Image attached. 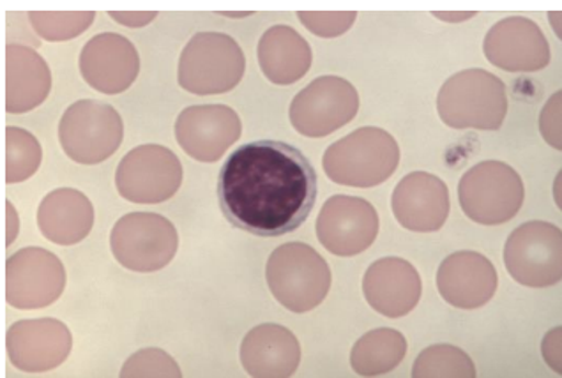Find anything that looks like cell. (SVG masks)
I'll list each match as a JSON object with an SVG mask.
<instances>
[{
	"label": "cell",
	"mask_w": 562,
	"mask_h": 378,
	"mask_svg": "<svg viewBox=\"0 0 562 378\" xmlns=\"http://www.w3.org/2000/svg\"><path fill=\"white\" fill-rule=\"evenodd\" d=\"M317 192L313 164L285 141L246 144L228 156L220 172L223 216L257 238H280L297 230L312 213Z\"/></svg>",
	"instance_id": "6da1fadb"
},
{
	"label": "cell",
	"mask_w": 562,
	"mask_h": 378,
	"mask_svg": "<svg viewBox=\"0 0 562 378\" xmlns=\"http://www.w3.org/2000/svg\"><path fill=\"white\" fill-rule=\"evenodd\" d=\"M437 110L449 128L497 131L508 114L506 85L485 69H465L446 80Z\"/></svg>",
	"instance_id": "7a4b0ae2"
},
{
	"label": "cell",
	"mask_w": 562,
	"mask_h": 378,
	"mask_svg": "<svg viewBox=\"0 0 562 378\" xmlns=\"http://www.w3.org/2000/svg\"><path fill=\"white\" fill-rule=\"evenodd\" d=\"M323 163L333 183L350 187L379 186L398 169V141L384 129L359 128L327 147Z\"/></svg>",
	"instance_id": "3957f363"
},
{
	"label": "cell",
	"mask_w": 562,
	"mask_h": 378,
	"mask_svg": "<svg viewBox=\"0 0 562 378\" xmlns=\"http://www.w3.org/2000/svg\"><path fill=\"white\" fill-rule=\"evenodd\" d=\"M272 296L292 313H308L323 305L331 288V270L317 250L304 242L277 248L266 265Z\"/></svg>",
	"instance_id": "277c9868"
},
{
	"label": "cell",
	"mask_w": 562,
	"mask_h": 378,
	"mask_svg": "<svg viewBox=\"0 0 562 378\" xmlns=\"http://www.w3.org/2000/svg\"><path fill=\"white\" fill-rule=\"evenodd\" d=\"M245 51L234 37L200 33L191 37L179 59V85L196 96L225 94L245 77Z\"/></svg>",
	"instance_id": "5b68a950"
},
{
	"label": "cell",
	"mask_w": 562,
	"mask_h": 378,
	"mask_svg": "<svg viewBox=\"0 0 562 378\" xmlns=\"http://www.w3.org/2000/svg\"><path fill=\"white\" fill-rule=\"evenodd\" d=\"M524 198L520 175L503 161H483L460 179V207L474 224H508L524 206Z\"/></svg>",
	"instance_id": "8992f818"
},
{
	"label": "cell",
	"mask_w": 562,
	"mask_h": 378,
	"mask_svg": "<svg viewBox=\"0 0 562 378\" xmlns=\"http://www.w3.org/2000/svg\"><path fill=\"white\" fill-rule=\"evenodd\" d=\"M124 124L117 110L95 100H80L64 112L59 141L69 160L100 164L123 144Z\"/></svg>",
	"instance_id": "52a82bcc"
},
{
	"label": "cell",
	"mask_w": 562,
	"mask_h": 378,
	"mask_svg": "<svg viewBox=\"0 0 562 378\" xmlns=\"http://www.w3.org/2000/svg\"><path fill=\"white\" fill-rule=\"evenodd\" d=\"M110 248L124 270L156 273L178 253L179 233L172 221L155 213H130L110 233Z\"/></svg>",
	"instance_id": "ba28073f"
},
{
	"label": "cell",
	"mask_w": 562,
	"mask_h": 378,
	"mask_svg": "<svg viewBox=\"0 0 562 378\" xmlns=\"http://www.w3.org/2000/svg\"><path fill=\"white\" fill-rule=\"evenodd\" d=\"M504 265L524 287L549 288L562 278V236L555 225L529 221L509 236Z\"/></svg>",
	"instance_id": "9c48e42d"
},
{
	"label": "cell",
	"mask_w": 562,
	"mask_h": 378,
	"mask_svg": "<svg viewBox=\"0 0 562 378\" xmlns=\"http://www.w3.org/2000/svg\"><path fill=\"white\" fill-rule=\"evenodd\" d=\"M182 164L168 147L140 146L124 156L115 172L119 195L133 204L155 206L170 201L182 184Z\"/></svg>",
	"instance_id": "30bf717a"
},
{
	"label": "cell",
	"mask_w": 562,
	"mask_h": 378,
	"mask_svg": "<svg viewBox=\"0 0 562 378\" xmlns=\"http://www.w3.org/2000/svg\"><path fill=\"white\" fill-rule=\"evenodd\" d=\"M359 110L356 87L345 78L313 80L292 100L291 123L303 137L324 138L355 119Z\"/></svg>",
	"instance_id": "8fae6325"
},
{
	"label": "cell",
	"mask_w": 562,
	"mask_h": 378,
	"mask_svg": "<svg viewBox=\"0 0 562 378\" xmlns=\"http://www.w3.org/2000/svg\"><path fill=\"white\" fill-rule=\"evenodd\" d=\"M66 288L59 256L43 248H23L5 262V301L16 310H42Z\"/></svg>",
	"instance_id": "7c38bea8"
},
{
	"label": "cell",
	"mask_w": 562,
	"mask_h": 378,
	"mask_svg": "<svg viewBox=\"0 0 562 378\" xmlns=\"http://www.w3.org/2000/svg\"><path fill=\"white\" fill-rule=\"evenodd\" d=\"M379 236L375 207L359 196L336 195L324 204L317 218V238L336 256H356L372 247Z\"/></svg>",
	"instance_id": "4fadbf2b"
},
{
	"label": "cell",
	"mask_w": 562,
	"mask_h": 378,
	"mask_svg": "<svg viewBox=\"0 0 562 378\" xmlns=\"http://www.w3.org/2000/svg\"><path fill=\"white\" fill-rule=\"evenodd\" d=\"M5 348L14 368L25 374H45L68 359L74 351V334L60 320H20L8 329Z\"/></svg>",
	"instance_id": "5bb4252c"
},
{
	"label": "cell",
	"mask_w": 562,
	"mask_h": 378,
	"mask_svg": "<svg viewBox=\"0 0 562 378\" xmlns=\"http://www.w3.org/2000/svg\"><path fill=\"white\" fill-rule=\"evenodd\" d=\"M240 133L239 115L225 105L190 106L176 121L179 146L200 163H216L239 140Z\"/></svg>",
	"instance_id": "9a60e30c"
},
{
	"label": "cell",
	"mask_w": 562,
	"mask_h": 378,
	"mask_svg": "<svg viewBox=\"0 0 562 378\" xmlns=\"http://www.w3.org/2000/svg\"><path fill=\"white\" fill-rule=\"evenodd\" d=\"M78 66L83 80L94 91L115 96L135 83L140 73V55L121 34L103 33L87 42Z\"/></svg>",
	"instance_id": "2e32d148"
},
{
	"label": "cell",
	"mask_w": 562,
	"mask_h": 378,
	"mask_svg": "<svg viewBox=\"0 0 562 378\" xmlns=\"http://www.w3.org/2000/svg\"><path fill=\"white\" fill-rule=\"evenodd\" d=\"M486 59L509 73H535L552 59L543 31L532 20H501L490 28L483 43Z\"/></svg>",
	"instance_id": "e0dca14e"
},
{
	"label": "cell",
	"mask_w": 562,
	"mask_h": 378,
	"mask_svg": "<svg viewBox=\"0 0 562 378\" xmlns=\"http://www.w3.org/2000/svg\"><path fill=\"white\" fill-rule=\"evenodd\" d=\"M499 276L494 264L477 251H457L440 264L437 288L448 305L476 310L497 293Z\"/></svg>",
	"instance_id": "ac0fdd59"
},
{
	"label": "cell",
	"mask_w": 562,
	"mask_h": 378,
	"mask_svg": "<svg viewBox=\"0 0 562 378\" xmlns=\"http://www.w3.org/2000/svg\"><path fill=\"white\" fill-rule=\"evenodd\" d=\"M391 209L411 232H437L449 216L448 186L431 173H408L391 196Z\"/></svg>",
	"instance_id": "d6986e66"
},
{
	"label": "cell",
	"mask_w": 562,
	"mask_h": 378,
	"mask_svg": "<svg viewBox=\"0 0 562 378\" xmlns=\"http://www.w3.org/2000/svg\"><path fill=\"white\" fill-rule=\"evenodd\" d=\"M422 276L416 267L396 256L376 260L363 276L364 299L387 319L411 313L422 299Z\"/></svg>",
	"instance_id": "ffe728a7"
},
{
	"label": "cell",
	"mask_w": 562,
	"mask_h": 378,
	"mask_svg": "<svg viewBox=\"0 0 562 378\" xmlns=\"http://www.w3.org/2000/svg\"><path fill=\"white\" fill-rule=\"evenodd\" d=\"M240 363L254 378L292 377L300 368L301 345L283 325H257L243 340Z\"/></svg>",
	"instance_id": "44dd1931"
},
{
	"label": "cell",
	"mask_w": 562,
	"mask_h": 378,
	"mask_svg": "<svg viewBox=\"0 0 562 378\" xmlns=\"http://www.w3.org/2000/svg\"><path fill=\"white\" fill-rule=\"evenodd\" d=\"M52 91L50 68L29 46L5 48V112L27 114L45 103Z\"/></svg>",
	"instance_id": "7402d4cb"
},
{
	"label": "cell",
	"mask_w": 562,
	"mask_h": 378,
	"mask_svg": "<svg viewBox=\"0 0 562 378\" xmlns=\"http://www.w3.org/2000/svg\"><path fill=\"white\" fill-rule=\"evenodd\" d=\"M37 227L54 244L74 247L91 233L94 207L82 192L60 187L48 193L37 207Z\"/></svg>",
	"instance_id": "603a6c76"
},
{
	"label": "cell",
	"mask_w": 562,
	"mask_h": 378,
	"mask_svg": "<svg viewBox=\"0 0 562 378\" xmlns=\"http://www.w3.org/2000/svg\"><path fill=\"white\" fill-rule=\"evenodd\" d=\"M257 51L263 77L277 85L300 82L312 68V46L289 25L268 28L260 37Z\"/></svg>",
	"instance_id": "cb8c5ba5"
},
{
	"label": "cell",
	"mask_w": 562,
	"mask_h": 378,
	"mask_svg": "<svg viewBox=\"0 0 562 378\" xmlns=\"http://www.w3.org/2000/svg\"><path fill=\"white\" fill-rule=\"evenodd\" d=\"M407 340L395 329H373L359 337L350 352V365L359 377H382L404 360Z\"/></svg>",
	"instance_id": "d4e9b609"
},
{
	"label": "cell",
	"mask_w": 562,
	"mask_h": 378,
	"mask_svg": "<svg viewBox=\"0 0 562 378\" xmlns=\"http://www.w3.org/2000/svg\"><path fill=\"white\" fill-rule=\"evenodd\" d=\"M43 149L27 129H5V183H23L42 167Z\"/></svg>",
	"instance_id": "484cf974"
},
{
	"label": "cell",
	"mask_w": 562,
	"mask_h": 378,
	"mask_svg": "<svg viewBox=\"0 0 562 378\" xmlns=\"http://www.w3.org/2000/svg\"><path fill=\"white\" fill-rule=\"evenodd\" d=\"M476 366L469 354L453 345H434L423 351L414 363V378H474Z\"/></svg>",
	"instance_id": "4316f807"
},
{
	"label": "cell",
	"mask_w": 562,
	"mask_h": 378,
	"mask_svg": "<svg viewBox=\"0 0 562 378\" xmlns=\"http://www.w3.org/2000/svg\"><path fill=\"white\" fill-rule=\"evenodd\" d=\"M31 25L45 42H68L86 33L94 22V11H31Z\"/></svg>",
	"instance_id": "83f0119b"
},
{
	"label": "cell",
	"mask_w": 562,
	"mask_h": 378,
	"mask_svg": "<svg viewBox=\"0 0 562 378\" xmlns=\"http://www.w3.org/2000/svg\"><path fill=\"white\" fill-rule=\"evenodd\" d=\"M123 378L182 377L181 368L170 354L161 348H144L133 354L121 369Z\"/></svg>",
	"instance_id": "f1b7e54d"
},
{
	"label": "cell",
	"mask_w": 562,
	"mask_h": 378,
	"mask_svg": "<svg viewBox=\"0 0 562 378\" xmlns=\"http://www.w3.org/2000/svg\"><path fill=\"white\" fill-rule=\"evenodd\" d=\"M301 23L310 33L318 37L344 36L355 25L358 13L356 11H300Z\"/></svg>",
	"instance_id": "f546056e"
},
{
	"label": "cell",
	"mask_w": 562,
	"mask_h": 378,
	"mask_svg": "<svg viewBox=\"0 0 562 378\" xmlns=\"http://www.w3.org/2000/svg\"><path fill=\"white\" fill-rule=\"evenodd\" d=\"M540 131L543 135L544 141L550 147L561 151V92H555L550 98L549 103L544 105L543 112L540 115Z\"/></svg>",
	"instance_id": "4dcf8cb0"
},
{
	"label": "cell",
	"mask_w": 562,
	"mask_h": 378,
	"mask_svg": "<svg viewBox=\"0 0 562 378\" xmlns=\"http://www.w3.org/2000/svg\"><path fill=\"white\" fill-rule=\"evenodd\" d=\"M561 328L553 329L547 336H544L543 345H541V352H543L544 360L547 365L555 371L561 374Z\"/></svg>",
	"instance_id": "1f68e13d"
},
{
	"label": "cell",
	"mask_w": 562,
	"mask_h": 378,
	"mask_svg": "<svg viewBox=\"0 0 562 378\" xmlns=\"http://www.w3.org/2000/svg\"><path fill=\"white\" fill-rule=\"evenodd\" d=\"M110 19L121 23L124 27H146L149 23L155 22L158 13L156 11H110Z\"/></svg>",
	"instance_id": "d6a6232c"
},
{
	"label": "cell",
	"mask_w": 562,
	"mask_h": 378,
	"mask_svg": "<svg viewBox=\"0 0 562 378\" xmlns=\"http://www.w3.org/2000/svg\"><path fill=\"white\" fill-rule=\"evenodd\" d=\"M5 213H8V219H5V232H8V238H5V247H11L13 244L14 239L19 236V215H16V209H14L13 204L10 201L5 202Z\"/></svg>",
	"instance_id": "836d02e7"
},
{
	"label": "cell",
	"mask_w": 562,
	"mask_h": 378,
	"mask_svg": "<svg viewBox=\"0 0 562 378\" xmlns=\"http://www.w3.org/2000/svg\"><path fill=\"white\" fill-rule=\"evenodd\" d=\"M434 16L442 20V22L460 23L468 22L472 16H476V13L474 11H451V13H448V11H436Z\"/></svg>",
	"instance_id": "e575fe53"
},
{
	"label": "cell",
	"mask_w": 562,
	"mask_h": 378,
	"mask_svg": "<svg viewBox=\"0 0 562 378\" xmlns=\"http://www.w3.org/2000/svg\"><path fill=\"white\" fill-rule=\"evenodd\" d=\"M225 16H232V19H243V16H250L251 13H222Z\"/></svg>",
	"instance_id": "d590c367"
}]
</instances>
